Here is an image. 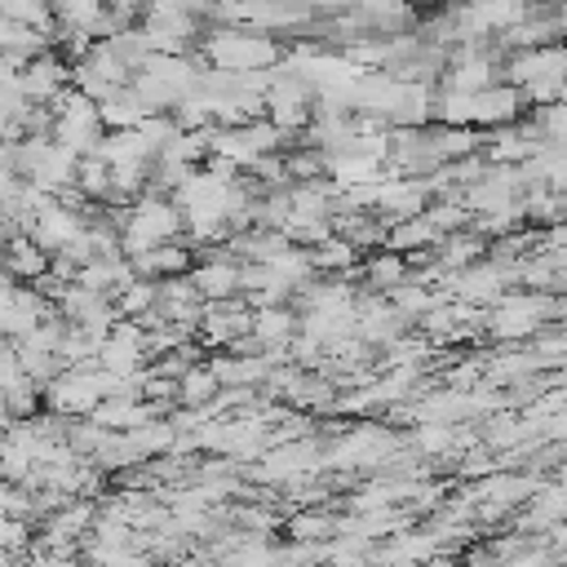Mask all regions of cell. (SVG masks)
Wrapping results in <instances>:
<instances>
[{
	"mask_svg": "<svg viewBox=\"0 0 567 567\" xmlns=\"http://www.w3.org/2000/svg\"><path fill=\"white\" fill-rule=\"evenodd\" d=\"M332 523L337 519H324V514H293L288 519V536L293 541H328L332 536Z\"/></svg>",
	"mask_w": 567,
	"mask_h": 567,
	"instance_id": "1",
	"label": "cell"
},
{
	"mask_svg": "<svg viewBox=\"0 0 567 567\" xmlns=\"http://www.w3.org/2000/svg\"><path fill=\"white\" fill-rule=\"evenodd\" d=\"M89 567H160L147 549H121V554H111L102 563H89Z\"/></svg>",
	"mask_w": 567,
	"mask_h": 567,
	"instance_id": "2",
	"label": "cell"
},
{
	"mask_svg": "<svg viewBox=\"0 0 567 567\" xmlns=\"http://www.w3.org/2000/svg\"><path fill=\"white\" fill-rule=\"evenodd\" d=\"M160 567H204V558H195V554H182V558H169V563H160Z\"/></svg>",
	"mask_w": 567,
	"mask_h": 567,
	"instance_id": "4",
	"label": "cell"
},
{
	"mask_svg": "<svg viewBox=\"0 0 567 567\" xmlns=\"http://www.w3.org/2000/svg\"><path fill=\"white\" fill-rule=\"evenodd\" d=\"M208 390H213V382H208V377H200V373L186 382V395H191V399H204Z\"/></svg>",
	"mask_w": 567,
	"mask_h": 567,
	"instance_id": "3",
	"label": "cell"
},
{
	"mask_svg": "<svg viewBox=\"0 0 567 567\" xmlns=\"http://www.w3.org/2000/svg\"><path fill=\"white\" fill-rule=\"evenodd\" d=\"M0 567H14V554L10 549H0Z\"/></svg>",
	"mask_w": 567,
	"mask_h": 567,
	"instance_id": "5",
	"label": "cell"
}]
</instances>
